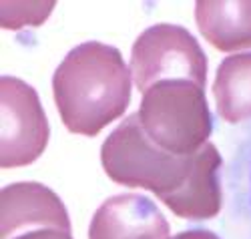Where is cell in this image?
<instances>
[{"instance_id":"cell-6","label":"cell","mask_w":251,"mask_h":239,"mask_svg":"<svg viewBox=\"0 0 251 239\" xmlns=\"http://www.w3.org/2000/svg\"><path fill=\"white\" fill-rule=\"evenodd\" d=\"M43 227L71 231L67 207L52 189L25 181L6 185L0 191V239H12Z\"/></svg>"},{"instance_id":"cell-11","label":"cell","mask_w":251,"mask_h":239,"mask_svg":"<svg viewBox=\"0 0 251 239\" xmlns=\"http://www.w3.org/2000/svg\"><path fill=\"white\" fill-rule=\"evenodd\" d=\"M171 239H221L219 235H215L213 231L207 229H189V231H181Z\"/></svg>"},{"instance_id":"cell-4","label":"cell","mask_w":251,"mask_h":239,"mask_svg":"<svg viewBox=\"0 0 251 239\" xmlns=\"http://www.w3.org/2000/svg\"><path fill=\"white\" fill-rule=\"evenodd\" d=\"M131 75L141 93L163 80H191L205 89L207 56L187 28L153 25L133 45Z\"/></svg>"},{"instance_id":"cell-1","label":"cell","mask_w":251,"mask_h":239,"mask_svg":"<svg viewBox=\"0 0 251 239\" xmlns=\"http://www.w3.org/2000/svg\"><path fill=\"white\" fill-rule=\"evenodd\" d=\"M100 163L111 181L147 189L177 217L191 221L211 219L221 211V155L205 143L191 155H175L153 143L129 115L100 147Z\"/></svg>"},{"instance_id":"cell-10","label":"cell","mask_w":251,"mask_h":239,"mask_svg":"<svg viewBox=\"0 0 251 239\" xmlns=\"http://www.w3.org/2000/svg\"><path fill=\"white\" fill-rule=\"evenodd\" d=\"M12 239H73V233L62 231V229H54V227H43V229L25 231Z\"/></svg>"},{"instance_id":"cell-9","label":"cell","mask_w":251,"mask_h":239,"mask_svg":"<svg viewBox=\"0 0 251 239\" xmlns=\"http://www.w3.org/2000/svg\"><path fill=\"white\" fill-rule=\"evenodd\" d=\"M213 97L219 117L227 123H241L251 119V53L231 54L221 60Z\"/></svg>"},{"instance_id":"cell-2","label":"cell","mask_w":251,"mask_h":239,"mask_svg":"<svg viewBox=\"0 0 251 239\" xmlns=\"http://www.w3.org/2000/svg\"><path fill=\"white\" fill-rule=\"evenodd\" d=\"M133 75L119 49L97 40L75 47L52 77L58 115L71 133L97 137L131 103Z\"/></svg>"},{"instance_id":"cell-5","label":"cell","mask_w":251,"mask_h":239,"mask_svg":"<svg viewBox=\"0 0 251 239\" xmlns=\"http://www.w3.org/2000/svg\"><path fill=\"white\" fill-rule=\"evenodd\" d=\"M49 119L36 91L16 77L0 79V165L25 167L45 153Z\"/></svg>"},{"instance_id":"cell-8","label":"cell","mask_w":251,"mask_h":239,"mask_svg":"<svg viewBox=\"0 0 251 239\" xmlns=\"http://www.w3.org/2000/svg\"><path fill=\"white\" fill-rule=\"evenodd\" d=\"M195 23L221 53L251 49V0H199Z\"/></svg>"},{"instance_id":"cell-7","label":"cell","mask_w":251,"mask_h":239,"mask_svg":"<svg viewBox=\"0 0 251 239\" xmlns=\"http://www.w3.org/2000/svg\"><path fill=\"white\" fill-rule=\"evenodd\" d=\"M89 239H171L161 209L145 195L123 193L107 199L93 215Z\"/></svg>"},{"instance_id":"cell-3","label":"cell","mask_w":251,"mask_h":239,"mask_svg":"<svg viewBox=\"0 0 251 239\" xmlns=\"http://www.w3.org/2000/svg\"><path fill=\"white\" fill-rule=\"evenodd\" d=\"M139 125L153 143L175 155L199 151L213 131L205 89L191 80H163L143 93Z\"/></svg>"}]
</instances>
